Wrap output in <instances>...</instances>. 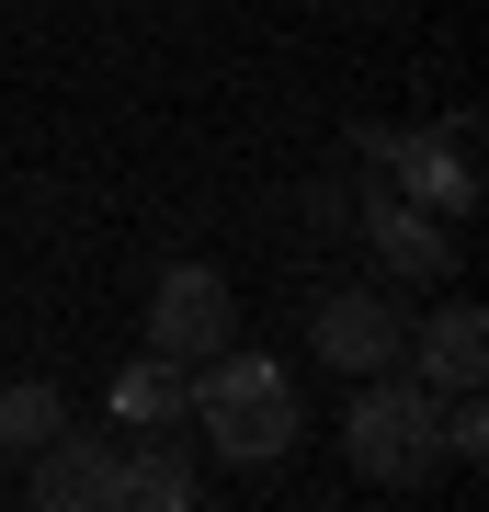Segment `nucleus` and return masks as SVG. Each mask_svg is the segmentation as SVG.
Listing matches in <instances>:
<instances>
[{
	"instance_id": "0eeeda50",
	"label": "nucleus",
	"mask_w": 489,
	"mask_h": 512,
	"mask_svg": "<svg viewBox=\"0 0 489 512\" xmlns=\"http://www.w3.org/2000/svg\"><path fill=\"white\" fill-rule=\"evenodd\" d=\"M399 330H410V308L387 285H342V296H319V365H342V376H376V365H399Z\"/></svg>"
},
{
	"instance_id": "6e6552de",
	"label": "nucleus",
	"mask_w": 489,
	"mask_h": 512,
	"mask_svg": "<svg viewBox=\"0 0 489 512\" xmlns=\"http://www.w3.org/2000/svg\"><path fill=\"white\" fill-rule=\"evenodd\" d=\"M399 365H410L421 387H444V399L478 387V376H489V319H478V296H444L433 319H410V330H399Z\"/></svg>"
},
{
	"instance_id": "ddd939ff",
	"label": "nucleus",
	"mask_w": 489,
	"mask_h": 512,
	"mask_svg": "<svg viewBox=\"0 0 489 512\" xmlns=\"http://www.w3.org/2000/svg\"><path fill=\"white\" fill-rule=\"evenodd\" d=\"M296 205H308L319 228H353V183H308V194H296Z\"/></svg>"
},
{
	"instance_id": "7ed1b4c3",
	"label": "nucleus",
	"mask_w": 489,
	"mask_h": 512,
	"mask_svg": "<svg viewBox=\"0 0 489 512\" xmlns=\"http://www.w3.org/2000/svg\"><path fill=\"white\" fill-rule=\"evenodd\" d=\"M353 228H364V251H376V285H387V296H410V285H455V262H467V251H455V217L410 205L387 171L353 194Z\"/></svg>"
},
{
	"instance_id": "9d476101",
	"label": "nucleus",
	"mask_w": 489,
	"mask_h": 512,
	"mask_svg": "<svg viewBox=\"0 0 489 512\" xmlns=\"http://www.w3.org/2000/svg\"><path fill=\"white\" fill-rule=\"evenodd\" d=\"M182 501H194V456H182L171 433H148L126 456V512H182Z\"/></svg>"
},
{
	"instance_id": "f257e3e1",
	"label": "nucleus",
	"mask_w": 489,
	"mask_h": 512,
	"mask_svg": "<svg viewBox=\"0 0 489 512\" xmlns=\"http://www.w3.org/2000/svg\"><path fill=\"white\" fill-rule=\"evenodd\" d=\"M182 421L205 433V456H217V467H273L296 433H308V399H296V376L273 365V353L217 342V353L194 365V399H182Z\"/></svg>"
},
{
	"instance_id": "39448f33",
	"label": "nucleus",
	"mask_w": 489,
	"mask_h": 512,
	"mask_svg": "<svg viewBox=\"0 0 489 512\" xmlns=\"http://www.w3.org/2000/svg\"><path fill=\"white\" fill-rule=\"evenodd\" d=\"M376 160H387V183H399L410 205H433V217H467V205H478V114H444V126L433 137H376Z\"/></svg>"
},
{
	"instance_id": "f8f14e48",
	"label": "nucleus",
	"mask_w": 489,
	"mask_h": 512,
	"mask_svg": "<svg viewBox=\"0 0 489 512\" xmlns=\"http://www.w3.org/2000/svg\"><path fill=\"white\" fill-rule=\"evenodd\" d=\"M444 456H455V467L489 456V410H478V387H455V399H444Z\"/></svg>"
},
{
	"instance_id": "423d86ee",
	"label": "nucleus",
	"mask_w": 489,
	"mask_h": 512,
	"mask_svg": "<svg viewBox=\"0 0 489 512\" xmlns=\"http://www.w3.org/2000/svg\"><path fill=\"white\" fill-rule=\"evenodd\" d=\"M23 490H35V512H126V444L57 421L35 444V478H23Z\"/></svg>"
},
{
	"instance_id": "f03ea898",
	"label": "nucleus",
	"mask_w": 489,
	"mask_h": 512,
	"mask_svg": "<svg viewBox=\"0 0 489 512\" xmlns=\"http://www.w3.org/2000/svg\"><path fill=\"white\" fill-rule=\"evenodd\" d=\"M342 456H353V478H376V490H421V478L444 467V387H421L410 365L353 376Z\"/></svg>"
},
{
	"instance_id": "9b49d317",
	"label": "nucleus",
	"mask_w": 489,
	"mask_h": 512,
	"mask_svg": "<svg viewBox=\"0 0 489 512\" xmlns=\"http://www.w3.org/2000/svg\"><path fill=\"white\" fill-rule=\"evenodd\" d=\"M57 421H69V399H57L46 376H12V387H0V456H35Z\"/></svg>"
},
{
	"instance_id": "20e7f679",
	"label": "nucleus",
	"mask_w": 489,
	"mask_h": 512,
	"mask_svg": "<svg viewBox=\"0 0 489 512\" xmlns=\"http://www.w3.org/2000/svg\"><path fill=\"white\" fill-rule=\"evenodd\" d=\"M217 342H239V296L217 262H171L160 285H148V353H171V365H205Z\"/></svg>"
},
{
	"instance_id": "1a4fd4ad",
	"label": "nucleus",
	"mask_w": 489,
	"mask_h": 512,
	"mask_svg": "<svg viewBox=\"0 0 489 512\" xmlns=\"http://www.w3.org/2000/svg\"><path fill=\"white\" fill-rule=\"evenodd\" d=\"M182 399H194V365H171V353H137L114 376V421L126 433H182Z\"/></svg>"
}]
</instances>
